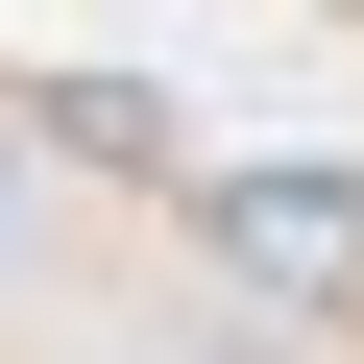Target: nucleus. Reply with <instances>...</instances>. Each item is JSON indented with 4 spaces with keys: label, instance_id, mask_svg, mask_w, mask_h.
Wrapping results in <instances>:
<instances>
[{
    "label": "nucleus",
    "instance_id": "obj_1",
    "mask_svg": "<svg viewBox=\"0 0 364 364\" xmlns=\"http://www.w3.org/2000/svg\"><path fill=\"white\" fill-rule=\"evenodd\" d=\"M219 267L291 316H364V170H219Z\"/></svg>",
    "mask_w": 364,
    "mask_h": 364
},
{
    "label": "nucleus",
    "instance_id": "obj_2",
    "mask_svg": "<svg viewBox=\"0 0 364 364\" xmlns=\"http://www.w3.org/2000/svg\"><path fill=\"white\" fill-rule=\"evenodd\" d=\"M0 219H25V122H0Z\"/></svg>",
    "mask_w": 364,
    "mask_h": 364
},
{
    "label": "nucleus",
    "instance_id": "obj_3",
    "mask_svg": "<svg viewBox=\"0 0 364 364\" xmlns=\"http://www.w3.org/2000/svg\"><path fill=\"white\" fill-rule=\"evenodd\" d=\"M219 364H267V340H219Z\"/></svg>",
    "mask_w": 364,
    "mask_h": 364
}]
</instances>
